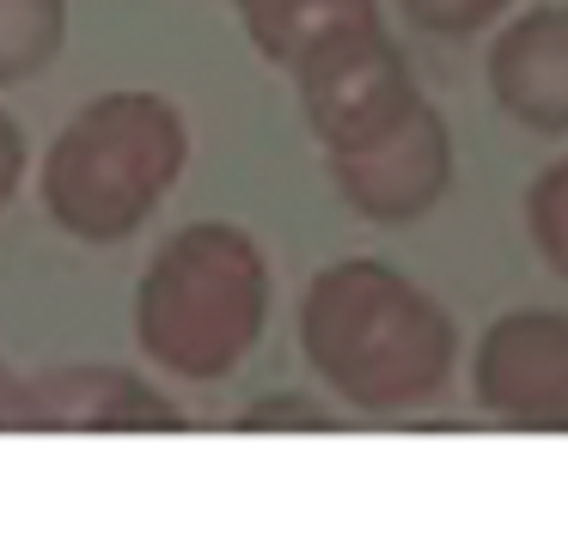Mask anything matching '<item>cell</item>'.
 <instances>
[{
    "label": "cell",
    "mask_w": 568,
    "mask_h": 549,
    "mask_svg": "<svg viewBox=\"0 0 568 549\" xmlns=\"http://www.w3.org/2000/svg\"><path fill=\"white\" fill-rule=\"evenodd\" d=\"M312 373L355 409H409L453 378L458 324L428 287L373 256L324 263L300 299Z\"/></svg>",
    "instance_id": "obj_1"
},
{
    "label": "cell",
    "mask_w": 568,
    "mask_h": 549,
    "mask_svg": "<svg viewBox=\"0 0 568 549\" xmlns=\"http://www.w3.org/2000/svg\"><path fill=\"white\" fill-rule=\"evenodd\" d=\"M190 159L184 110L160 92H104L74 110L50 141L38 195L62 232L87 244H116L172 195Z\"/></svg>",
    "instance_id": "obj_2"
},
{
    "label": "cell",
    "mask_w": 568,
    "mask_h": 549,
    "mask_svg": "<svg viewBox=\"0 0 568 549\" xmlns=\"http://www.w3.org/2000/svg\"><path fill=\"white\" fill-rule=\"evenodd\" d=\"M270 317L263 244L233 220H190L135 287V342L184 378H226Z\"/></svg>",
    "instance_id": "obj_3"
},
{
    "label": "cell",
    "mask_w": 568,
    "mask_h": 549,
    "mask_svg": "<svg viewBox=\"0 0 568 549\" xmlns=\"http://www.w3.org/2000/svg\"><path fill=\"white\" fill-rule=\"evenodd\" d=\"M470 385L489 415L531 434H568V312H519L495 317L470 354Z\"/></svg>",
    "instance_id": "obj_4"
},
{
    "label": "cell",
    "mask_w": 568,
    "mask_h": 549,
    "mask_svg": "<svg viewBox=\"0 0 568 549\" xmlns=\"http://www.w3.org/2000/svg\"><path fill=\"white\" fill-rule=\"evenodd\" d=\"M483 80L507 122L568 134V7L514 12L483 55Z\"/></svg>",
    "instance_id": "obj_5"
},
{
    "label": "cell",
    "mask_w": 568,
    "mask_h": 549,
    "mask_svg": "<svg viewBox=\"0 0 568 549\" xmlns=\"http://www.w3.org/2000/svg\"><path fill=\"white\" fill-rule=\"evenodd\" d=\"M13 421L38 427H178V409L153 385L116 366H68V373H43L38 385L13 390Z\"/></svg>",
    "instance_id": "obj_6"
},
{
    "label": "cell",
    "mask_w": 568,
    "mask_h": 549,
    "mask_svg": "<svg viewBox=\"0 0 568 549\" xmlns=\"http://www.w3.org/2000/svg\"><path fill=\"white\" fill-rule=\"evenodd\" d=\"M239 19H245L257 55L275 61L282 73L312 68L318 55L343 49L348 37L385 31L379 0H239Z\"/></svg>",
    "instance_id": "obj_7"
},
{
    "label": "cell",
    "mask_w": 568,
    "mask_h": 549,
    "mask_svg": "<svg viewBox=\"0 0 568 549\" xmlns=\"http://www.w3.org/2000/svg\"><path fill=\"white\" fill-rule=\"evenodd\" d=\"M68 37V0H0V85L38 80Z\"/></svg>",
    "instance_id": "obj_8"
},
{
    "label": "cell",
    "mask_w": 568,
    "mask_h": 549,
    "mask_svg": "<svg viewBox=\"0 0 568 549\" xmlns=\"http://www.w3.org/2000/svg\"><path fill=\"white\" fill-rule=\"evenodd\" d=\"M526 232L538 244V256L568 281V159L544 165L526 190Z\"/></svg>",
    "instance_id": "obj_9"
},
{
    "label": "cell",
    "mask_w": 568,
    "mask_h": 549,
    "mask_svg": "<svg viewBox=\"0 0 568 549\" xmlns=\"http://www.w3.org/2000/svg\"><path fill=\"white\" fill-rule=\"evenodd\" d=\"M404 19L416 31H434V37H477L489 24H501V12L514 0H397Z\"/></svg>",
    "instance_id": "obj_10"
},
{
    "label": "cell",
    "mask_w": 568,
    "mask_h": 549,
    "mask_svg": "<svg viewBox=\"0 0 568 549\" xmlns=\"http://www.w3.org/2000/svg\"><path fill=\"white\" fill-rule=\"evenodd\" d=\"M239 427L245 434H331V427H343L331 409H318V403H306V397H263L257 409H245L239 415Z\"/></svg>",
    "instance_id": "obj_11"
},
{
    "label": "cell",
    "mask_w": 568,
    "mask_h": 549,
    "mask_svg": "<svg viewBox=\"0 0 568 549\" xmlns=\"http://www.w3.org/2000/svg\"><path fill=\"white\" fill-rule=\"evenodd\" d=\"M26 129H19L7 110H0V207L13 202V190H19V177H26Z\"/></svg>",
    "instance_id": "obj_12"
},
{
    "label": "cell",
    "mask_w": 568,
    "mask_h": 549,
    "mask_svg": "<svg viewBox=\"0 0 568 549\" xmlns=\"http://www.w3.org/2000/svg\"><path fill=\"white\" fill-rule=\"evenodd\" d=\"M0 403H13V390H7V378H0Z\"/></svg>",
    "instance_id": "obj_13"
}]
</instances>
